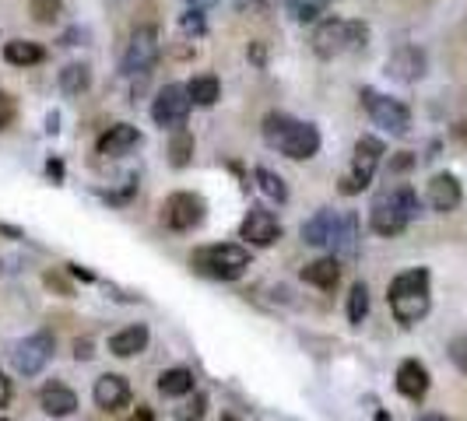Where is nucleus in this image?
<instances>
[{
    "label": "nucleus",
    "instance_id": "nucleus-1",
    "mask_svg": "<svg viewBox=\"0 0 467 421\" xmlns=\"http://www.w3.org/2000/svg\"><path fill=\"white\" fill-rule=\"evenodd\" d=\"M422 214V204L415 197L411 186H394V190H383L376 201H373V210H369V225L376 236H400L408 228L411 218Z\"/></svg>",
    "mask_w": 467,
    "mask_h": 421
},
{
    "label": "nucleus",
    "instance_id": "nucleus-2",
    "mask_svg": "<svg viewBox=\"0 0 467 421\" xmlns=\"http://www.w3.org/2000/svg\"><path fill=\"white\" fill-rule=\"evenodd\" d=\"M432 299H429V271L426 267H415V271H404L391 281V309L394 316L411 327L418 323L422 316L429 313Z\"/></svg>",
    "mask_w": 467,
    "mask_h": 421
},
{
    "label": "nucleus",
    "instance_id": "nucleus-3",
    "mask_svg": "<svg viewBox=\"0 0 467 421\" xmlns=\"http://www.w3.org/2000/svg\"><path fill=\"white\" fill-rule=\"evenodd\" d=\"M369 39V29L362 22H345V18H327L324 25H317L313 32V53L317 57H341L348 49H362Z\"/></svg>",
    "mask_w": 467,
    "mask_h": 421
},
{
    "label": "nucleus",
    "instance_id": "nucleus-4",
    "mask_svg": "<svg viewBox=\"0 0 467 421\" xmlns=\"http://www.w3.org/2000/svg\"><path fill=\"white\" fill-rule=\"evenodd\" d=\"M193 267L208 278L218 281H236L247 267H250V249L239 243H221V246H204L193 253Z\"/></svg>",
    "mask_w": 467,
    "mask_h": 421
},
{
    "label": "nucleus",
    "instance_id": "nucleus-5",
    "mask_svg": "<svg viewBox=\"0 0 467 421\" xmlns=\"http://www.w3.org/2000/svg\"><path fill=\"white\" fill-rule=\"evenodd\" d=\"M362 105L369 109L373 123H376V127H383L387 134L404 138V134L411 130V112H408V105H400L397 99H387V95H380V92L365 88V92H362Z\"/></svg>",
    "mask_w": 467,
    "mask_h": 421
},
{
    "label": "nucleus",
    "instance_id": "nucleus-6",
    "mask_svg": "<svg viewBox=\"0 0 467 421\" xmlns=\"http://www.w3.org/2000/svg\"><path fill=\"white\" fill-rule=\"evenodd\" d=\"M380 158H383V140L359 138L355 158H352V175L341 179V193H362V190L373 183V173H376Z\"/></svg>",
    "mask_w": 467,
    "mask_h": 421
},
{
    "label": "nucleus",
    "instance_id": "nucleus-7",
    "mask_svg": "<svg viewBox=\"0 0 467 421\" xmlns=\"http://www.w3.org/2000/svg\"><path fill=\"white\" fill-rule=\"evenodd\" d=\"M162 46H158V29L155 25H141L134 29L130 42H127V53H123V74H148L155 67Z\"/></svg>",
    "mask_w": 467,
    "mask_h": 421
},
{
    "label": "nucleus",
    "instance_id": "nucleus-8",
    "mask_svg": "<svg viewBox=\"0 0 467 421\" xmlns=\"http://www.w3.org/2000/svg\"><path fill=\"white\" fill-rule=\"evenodd\" d=\"M190 92H186V85H166L162 92H158V99L151 105V116H155V123L158 127H183L186 123V116H190Z\"/></svg>",
    "mask_w": 467,
    "mask_h": 421
},
{
    "label": "nucleus",
    "instance_id": "nucleus-9",
    "mask_svg": "<svg viewBox=\"0 0 467 421\" xmlns=\"http://www.w3.org/2000/svg\"><path fill=\"white\" fill-rule=\"evenodd\" d=\"M49 358H53V337H49L46 330H39V334L25 337V341H18L14 351H11V362H14V369H18L22 376H39Z\"/></svg>",
    "mask_w": 467,
    "mask_h": 421
},
{
    "label": "nucleus",
    "instance_id": "nucleus-10",
    "mask_svg": "<svg viewBox=\"0 0 467 421\" xmlns=\"http://www.w3.org/2000/svg\"><path fill=\"white\" fill-rule=\"evenodd\" d=\"M162 221L173 232H190V228H197L204 221V201L197 193H173L162 204Z\"/></svg>",
    "mask_w": 467,
    "mask_h": 421
},
{
    "label": "nucleus",
    "instance_id": "nucleus-11",
    "mask_svg": "<svg viewBox=\"0 0 467 421\" xmlns=\"http://www.w3.org/2000/svg\"><path fill=\"white\" fill-rule=\"evenodd\" d=\"M274 148H278L282 155H288V158H295V162L313 158V155L320 151V130H317L313 123H299V120H292L288 130L282 134V140H278Z\"/></svg>",
    "mask_w": 467,
    "mask_h": 421
},
{
    "label": "nucleus",
    "instance_id": "nucleus-12",
    "mask_svg": "<svg viewBox=\"0 0 467 421\" xmlns=\"http://www.w3.org/2000/svg\"><path fill=\"white\" fill-rule=\"evenodd\" d=\"M239 236L253 246H274L282 239V221L267 208H250V214L239 225Z\"/></svg>",
    "mask_w": 467,
    "mask_h": 421
},
{
    "label": "nucleus",
    "instance_id": "nucleus-13",
    "mask_svg": "<svg viewBox=\"0 0 467 421\" xmlns=\"http://www.w3.org/2000/svg\"><path fill=\"white\" fill-rule=\"evenodd\" d=\"M426 67H429V60H426V53L418 46H400V49L391 53V60H387V74L397 77V81H408V85L418 81L426 74Z\"/></svg>",
    "mask_w": 467,
    "mask_h": 421
},
{
    "label": "nucleus",
    "instance_id": "nucleus-14",
    "mask_svg": "<svg viewBox=\"0 0 467 421\" xmlns=\"http://www.w3.org/2000/svg\"><path fill=\"white\" fill-rule=\"evenodd\" d=\"M92 397H95V404H99L103 411H120V408H127V400H130V383H127L123 376H116V372H106V376L95 380Z\"/></svg>",
    "mask_w": 467,
    "mask_h": 421
},
{
    "label": "nucleus",
    "instance_id": "nucleus-15",
    "mask_svg": "<svg viewBox=\"0 0 467 421\" xmlns=\"http://www.w3.org/2000/svg\"><path fill=\"white\" fill-rule=\"evenodd\" d=\"M461 201H464V190H461V183H457V175L450 173H439L429 179V204L432 210H457L461 208Z\"/></svg>",
    "mask_w": 467,
    "mask_h": 421
},
{
    "label": "nucleus",
    "instance_id": "nucleus-16",
    "mask_svg": "<svg viewBox=\"0 0 467 421\" xmlns=\"http://www.w3.org/2000/svg\"><path fill=\"white\" fill-rule=\"evenodd\" d=\"M337 225H341V214L330 208H320L302 225V239L310 246H330L334 236H337Z\"/></svg>",
    "mask_w": 467,
    "mask_h": 421
},
{
    "label": "nucleus",
    "instance_id": "nucleus-17",
    "mask_svg": "<svg viewBox=\"0 0 467 421\" xmlns=\"http://www.w3.org/2000/svg\"><path fill=\"white\" fill-rule=\"evenodd\" d=\"M138 144H141L138 127H130V123H116V127H109L106 134L99 138V155H106V158H120V155L134 151Z\"/></svg>",
    "mask_w": 467,
    "mask_h": 421
},
{
    "label": "nucleus",
    "instance_id": "nucleus-18",
    "mask_svg": "<svg viewBox=\"0 0 467 421\" xmlns=\"http://www.w3.org/2000/svg\"><path fill=\"white\" fill-rule=\"evenodd\" d=\"M39 404H42V411L49 418H67V415H74V408H77V393L64 383H46L42 393H39Z\"/></svg>",
    "mask_w": 467,
    "mask_h": 421
},
{
    "label": "nucleus",
    "instance_id": "nucleus-19",
    "mask_svg": "<svg viewBox=\"0 0 467 421\" xmlns=\"http://www.w3.org/2000/svg\"><path fill=\"white\" fill-rule=\"evenodd\" d=\"M330 249H334L341 260H348V264L359 256V214H355V210L341 214V225H337V236H334Z\"/></svg>",
    "mask_w": 467,
    "mask_h": 421
},
{
    "label": "nucleus",
    "instance_id": "nucleus-20",
    "mask_svg": "<svg viewBox=\"0 0 467 421\" xmlns=\"http://www.w3.org/2000/svg\"><path fill=\"white\" fill-rule=\"evenodd\" d=\"M397 390H400L404 397H411V400L426 397V390H429V372H426V365L415 362V358L400 362V369H397Z\"/></svg>",
    "mask_w": 467,
    "mask_h": 421
},
{
    "label": "nucleus",
    "instance_id": "nucleus-21",
    "mask_svg": "<svg viewBox=\"0 0 467 421\" xmlns=\"http://www.w3.org/2000/svg\"><path fill=\"white\" fill-rule=\"evenodd\" d=\"M144 348H148V327H141V323L123 327L120 334L109 337V351H112L116 358H134V354H141Z\"/></svg>",
    "mask_w": 467,
    "mask_h": 421
},
{
    "label": "nucleus",
    "instance_id": "nucleus-22",
    "mask_svg": "<svg viewBox=\"0 0 467 421\" xmlns=\"http://www.w3.org/2000/svg\"><path fill=\"white\" fill-rule=\"evenodd\" d=\"M4 60L14 64V67H36L46 60V49L39 42H29V39H11L4 46Z\"/></svg>",
    "mask_w": 467,
    "mask_h": 421
},
{
    "label": "nucleus",
    "instance_id": "nucleus-23",
    "mask_svg": "<svg viewBox=\"0 0 467 421\" xmlns=\"http://www.w3.org/2000/svg\"><path fill=\"white\" fill-rule=\"evenodd\" d=\"M302 281H310V284H317V288L330 291V288L341 281V264H337L334 256L313 260V264H306V267H302Z\"/></svg>",
    "mask_w": 467,
    "mask_h": 421
},
{
    "label": "nucleus",
    "instance_id": "nucleus-24",
    "mask_svg": "<svg viewBox=\"0 0 467 421\" xmlns=\"http://www.w3.org/2000/svg\"><path fill=\"white\" fill-rule=\"evenodd\" d=\"M186 92H190V103L193 105H215L221 99V85H218L215 74H201V77H193L190 85H186Z\"/></svg>",
    "mask_w": 467,
    "mask_h": 421
},
{
    "label": "nucleus",
    "instance_id": "nucleus-25",
    "mask_svg": "<svg viewBox=\"0 0 467 421\" xmlns=\"http://www.w3.org/2000/svg\"><path fill=\"white\" fill-rule=\"evenodd\" d=\"M158 393L166 397H190L193 393V372L190 369H169L158 376Z\"/></svg>",
    "mask_w": 467,
    "mask_h": 421
},
{
    "label": "nucleus",
    "instance_id": "nucleus-26",
    "mask_svg": "<svg viewBox=\"0 0 467 421\" xmlns=\"http://www.w3.org/2000/svg\"><path fill=\"white\" fill-rule=\"evenodd\" d=\"M327 7H330V0H288V14H292V22H299V25L317 22L320 14H327Z\"/></svg>",
    "mask_w": 467,
    "mask_h": 421
},
{
    "label": "nucleus",
    "instance_id": "nucleus-27",
    "mask_svg": "<svg viewBox=\"0 0 467 421\" xmlns=\"http://www.w3.org/2000/svg\"><path fill=\"white\" fill-rule=\"evenodd\" d=\"M253 179H256V186H260L264 197H271V201H278V204H285L288 201V186L278 173H271V169H256Z\"/></svg>",
    "mask_w": 467,
    "mask_h": 421
},
{
    "label": "nucleus",
    "instance_id": "nucleus-28",
    "mask_svg": "<svg viewBox=\"0 0 467 421\" xmlns=\"http://www.w3.org/2000/svg\"><path fill=\"white\" fill-rule=\"evenodd\" d=\"M88 85H92V70L85 67V64H71V67L60 70V88H64L67 95L88 92Z\"/></svg>",
    "mask_w": 467,
    "mask_h": 421
},
{
    "label": "nucleus",
    "instance_id": "nucleus-29",
    "mask_svg": "<svg viewBox=\"0 0 467 421\" xmlns=\"http://www.w3.org/2000/svg\"><path fill=\"white\" fill-rule=\"evenodd\" d=\"M190 158H193V134L176 130L173 140H169V162H173L176 169H186V166H190Z\"/></svg>",
    "mask_w": 467,
    "mask_h": 421
},
{
    "label": "nucleus",
    "instance_id": "nucleus-30",
    "mask_svg": "<svg viewBox=\"0 0 467 421\" xmlns=\"http://www.w3.org/2000/svg\"><path fill=\"white\" fill-rule=\"evenodd\" d=\"M365 313H369V288H365L362 281H355L352 291H348V319H352V323H362Z\"/></svg>",
    "mask_w": 467,
    "mask_h": 421
},
{
    "label": "nucleus",
    "instance_id": "nucleus-31",
    "mask_svg": "<svg viewBox=\"0 0 467 421\" xmlns=\"http://www.w3.org/2000/svg\"><path fill=\"white\" fill-rule=\"evenodd\" d=\"M60 7H64V0H29V11H32V18L39 25H53Z\"/></svg>",
    "mask_w": 467,
    "mask_h": 421
},
{
    "label": "nucleus",
    "instance_id": "nucleus-32",
    "mask_svg": "<svg viewBox=\"0 0 467 421\" xmlns=\"http://www.w3.org/2000/svg\"><path fill=\"white\" fill-rule=\"evenodd\" d=\"M288 123H292V116H285V112H271V116L264 120V140L274 148V144L282 140V134L288 130Z\"/></svg>",
    "mask_w": 467,
    "mask_h": 421
},
{
    "label": "nucleus",
    "instance_id": "nucleus-33",
    "mask_svg": "<svg viewBox=\"0 0 467 421\" xmlns=\"http://www.w3.org/2000/svg\"><path fill=\"white\" fill-rule=\"evenodd\" d=\"M204 408H208V397L204 393H193V400H186L180 411H176V418L180 421H204Z\"/></svg>",
    "mask_w": 467,
    "mask_h": 421
},
{
    "label": "nucleus",
    "instance_id": "nucleus-34",
    "mask_svg": "<svg viewBox=\"0 0 467 421\" xmlns=\"http://www.w3.org/2000/svg\"><path fill=\"white\" fill-rule=\"evenodd\" d=\"M180 29L186 35H204V18H201V11H186L180 18Z\"/></svg>",
    "mask_w": 467,
    "mask_h": 421
},
{
    "label": "nucleus",
    "instance_id": "nucleus-35",
    "mask_svg": "<svg viewBox=\"0 0 467 421\" xmlns=\"http://www.w3.org/2000/svg\"><path fill=\"white\" fill-rule=\"evenodd\" d=\"M450 358H454V365L467 372V337H457L454 345H450Z\"/></svg>",
    "mask_w": 467,
    "mask_h": 421
},
{
    "label": "nucleus",
    "instance_id": "nucleus-36",
    "mask_svg": "<svg viewBox=\"0 0 467 421\" xmlns=\"http://www.w3.org/2000/svg\"><path fill=\"white\" fill-rule=\"evenodd\" d=\"M11 120H14V103H11V99L0 92V130H4Z\"/></svg>",
    "mask_w": 467,
    "mask_h": 421
},
{
    "label": "nucleus",
    "instance_id": "nucleus-37",
    "mask_svg": "<svg viewBox=\"0 0 467 421\" xmlns=\"http://www.w3.org/2000/svg\"><path fill=\"white\" fill-rule=\"evenodd\" d=\"M411 166H415V158H411L408 151H400V155H397L394 162H391V173H408Z\"/></svg>",
    "mask_w": 467,
    "mask_h": 421
},
{
    "label": "nucleus",
    "instance_id": "nucleus-38",
    "mask_svg": "<svg viewBox=\"0 0 467 421\" xmlns=\"http://www.w3.org/2000/svg\"><path fill=\"white\" fill-rule=\"evenodd\" d=\"M95 351H92V341H74V358L77 362H88Z\"/></svg>",
    "mask_w": 467,
    "mask_h": 421
},
{
    "label": "nucleus",
    "instance_id": "nucleus-39",
    "mask_svg": "<svg viewBox=\"0 0 467 421\" xmlns=\"http://www.w3.org/2000/svg\"><path fill=\"white\" fill-rule=\"evenodd\" d=\"M7 400H11V380L0 372V408H7Z\"/></svg>",
    "mask_w": 467,
    "mask_h": 421
},
{
    "label": "nucleus",
    "instance_id": "nucleus-40",
    "mask_svg": "<svg viewBox=\"0 0 467 421\" xmlns=\"http://www.w3.org/2000/svg\"><path fill=\"white\" fill-rule=\"evenodd\" d=\"M127 421H155V415H151V408H138Z\"/></svg>",
    "mask_w": 467,
    "mask_h": 421
},
{
    "label": "nucleus",
    "instance_id": "nucleus-41",
    "mask_svg": "<svg viewBox=\"0 0 467 421\" xmlns=\"http://www.w3.org/2000/svg\"><path fill=\"white\" fill-rule=\"evenodd\" d=\"M190 4V11H208V7H215L218 0H186Z\"/></svg>",
    "mask_w": 467,
    "mask_h": 421
},
{
    "label": "nucleus",
    "instance_id": "nucleus-42",
    "mask_svg": "<svg viewBox=\"0 0 467 421\" xmlns=\"http://www.w3.org/2000/svg\"><path fill=\"white\" fill-rule=\"evenodd\" d=\"M49 175H53V179H64V166H60V162H49Z\"/></svg>",
    "mask_w": 467,
    "mask_h": 421
},
{
    "label": "nucleus",
    "instance_id": "nucleus-43",
    "mask_svg": "<svg viewBox=\"0 0 467 421\" xmlns=\"http://www.w3.org/2000/svg\"><path fill=\"white\" fill-rule=\"evenodd\" d=\"M418 421H446V418H443V415H422Z\"/></svg>",
    "mask_w": 467,
    "mask_h": 421
}]
</instances>
